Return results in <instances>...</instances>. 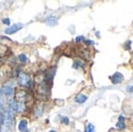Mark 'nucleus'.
I'll list each match as a JSON object with an SVG mask.
<instances>
[{"label": "nucleus", "mask_w": 133, "mask_h": 132, "mask_svg": "<svg viewBox=\"0 0 133 132\" xmlns=\"http://www.w3.org/2000/svg\"><path fill=\"white\" fill-rule=\"evenodd\" d=\"M17 82H18V84L22 86V87H29V88L33 87L32 80H31L28 75H27V73H24V72H21L20 75H18Z\"/></svg>", "instance_id": "nucleus-1"}, {"label": "nucleus", "mask_w": 133, "mask_h": 132, "mask_svg": "<svg viewBox=\"0 0 133 132\" xmlns=\"http://www.w3.org/2000/svg\"><path fill=\"white\" fill-rule=\"evenodd\" d=\"M18 130H20L21 132H27V121L26 120H21L20 124H18Z\"/></svg>", "instance_id": "nucleus-7"}, {"label": "nucleus", "mask_w": 133, "mask_h": 132, "mask_svg": "<svg viewBox=\"0 0 133 132\" xmlns=\"http://www.w3.org/2000/svg\"><path fill=\"white\" fill-rule=\"evenodd\" d=\"M15 97H16V100L18 102V103H23V104H24V102L28 99V94H27V92L23 91V89H18V91H16Z\"/></svg>", "instance_id": "nucleus-2"}, {"label": "nucleus", "mask_w": 133, "mask_h": 132, "mask_svg": "<svg viewBox=\"0 0 133 132\" xmlns=\"http://www.w3.org/2000/svg\"><path fill=\"white\" fill-rule=\"evenodd\" d=\"M83 66H84V64H82L81 61H78V60H77L76 62L73 64V67H75V68H78V67H83Z\"/></svg>", "instance_id": "nucleus-11"}, {"label": "nucleus", "mask_w": 133, "mask_h": 132, "mask_svg": "<svg viewBox=\"0 0 133 132\" xmlns=\"http://www.w3.org/2000/svg\"><path fill=\"white\" fill-rule=\"evenodd\" d=\"M127 92L133 93V86H128V87H127Z\"/></svg>", "instance_id": "nucleus-16"}, {"label": "nucleus", "mask_w": 133, "mask_h": 132, "mask_svg": "<svg viewBox=\"0 0 133 132\" xmlns=\"http://www.w3.org/2000/svg\"><path fill=\"white\" fill-rule=\"evenodd\" d=\"M110 80H111V82H112L114 84H117L123 81V75L120 73V72H116V73H114L112 76L110 77Z\"/></svg>", "instance_id": "nucleus-5"}, {"label": "nucleus", "mask_w": 133, "mask_h": 132, "mask_svg": "<svg viewBox=\"0 0 133 132\" xmlns=\"http://www.w3.org/2000/svg\"><path fill=\"white\" fill-rule=\"evenodd\" d=\"M1 110H3V103H1V100H0V112H1Z\"/></svg>", "instance_id": "nucleus-19"}, {"label": "nucleus", "mask_w": 133, "mask_h": 132, "mask_svg": "<svg viewBox=\"0 0 133 132\" xmlns=\"http://www.w3.org/2000/svg\"><path fill=\"white\" fill-rule=\"evenodd\" d=\"M27 132H28V131H27Z\"/></svg>", "instance_id": "nucleus-22"}, {"label": "nucleus", "mask_w": 133, "mask_h": 132, "mask_svg": "<svg viewBox=\"0 0 133 132\" xmlns=\"http://www.w3.org/2000/svg\"><path fill=\"white\" fill-rule=\"evenodd\" d=\"M85 132H95V127L93 124H88L85 127Z\"/></svg>", "instance_id": "nucleus-9"}, {"label": "nucleus", "mask_w": 133, "mask_h": 132, "mask_svg": "<svg viewBox=\"0 0 133 132\" xmlns=\"http://www.w3.org/2000/svg\"><path fill=\"white\" fill-rule=\"evenodd\" d=\"M0 60H1V56H0Z\"/></svg>", "instance_id": "nucleus-21"}, {"label": "nucleus", "mask_w": 133, "mask_h": 132, "mask_svg": "<svg viewBox=\"0 0 133 132\" xmlns=\"http://www.w3.org/2000/svg\"><path fill=\"white\" fill-rule=\"evenodd\" d=\"M0 94L10 98V97L14 94V88H12V86H4V87L1 88V91H0Z\"/></svg>", "instance_id": "nucleus-4"}, {"label": "nucleus", "mask_w": 133, "mask_h": 132, "mask_svg": "<svg viewBox=\"0 0 133 132\" xmlns=\"http://www.w3.org/2000/svg\"><path fill=\"white\" fill-rule=\"evenodd\" d=\"M18 60H20V62H26V61H27V56L24 55V54H21V55L18 56Z\"/></svg>", "instance_id": "nucleus-12"}, {"label": "nucleus", "mask_w": 133, "mask_h": 132, "mask_svg": "<svg viewBox=\"0 0 133 132\" xmlns=\"http://www.w3.org/2000/svg\"><path fill=\"white\" fill-rule=\"evenodd\" d=\"M50 132H56V131H50Z\"/></svg>", "instance_id": "nucleus-20"}, {"label": "nucleus", "mask_w": 133, "mask_h": 132, "mask_svg": "<svg viewBox=\"0 0 133 132\" xmlns=\"http://www.w3.org/2000/svg\"><path fill=\"white\" fill-rule=\"evenodd\" d=\"M123 120H125V116H120V117H118V121H123Z\"/></svg>", "instance_id": "nucleus-18"}, {"label": "nucleus", "mask_w": 133, "mask_h": 132, "mask_svg": "<svg viewBox=\"0 0 133 132\" xmlns=\"http://www.w3.org/2000/svg\"><path fill=\"white\" fill-rule=\"evenodd\" d=\"M22 27H23L22 23H15V24H12V26H10L9 28H6V29H5V33H6V34H14V33H16L17 31H20Z\"/></svg>", "instance_id": "nucleus-3"}, {"label": "nucleus", "mask_w": 133, "mask_h": 132, "mask_svg": "<svg viewBox=\"0 0 133 132\" xmlns=\"http://www.w3.org/2000/svg\"><path fill=\"white\" fill-rule=\"evenodd\" d=\"M3 23L4 24H10V18H4V20H3Z\"/></svg>", "instance_id": "nucleus-15"}, {"label": "nucleus", "mask_w": 133, "mask_h": 132, "mask_svg": "<svg viewBox=\"0 0 133 132\" xmlns=\"http://www.w3.org/2000/svg\"><path fill=\"white\" fill-rule=\"evenodd\" d=\"M116 128H117V130H123V128H126L125 122H123V121H118V122H117V125H116Z\"/></svg>", "instance_id": "nucleus-10"}, {"label": "nucleus", "mask_w": 133, "mask_h": 132, "mask_svg": "<svg viewBox=\"0 0 133 132\" xmlns=\"http://www.w3.org/2000/svg\"><path fill=\"white\" fill-rule=\"evenodd\" d=\"M61 121H62V122H64L65 125H69V124H70L69 117H66V116H65V117H62V119H61Z\"/></svg>", "instance_id": "nucleus-13"}, {"label": "nucleus", "mask_w": 133, "mask_h": 132, "mask_svg": "<svg viewBox=\"0 0 133 132\" xmlns=\"http://www.w3.org/2000/svg\"><path fill=\"white\" fill-rule=\"evenodd\" d=\"M45 23L49 24V26H55V24H57V18L55 16H49V17H46Z\"/></svg>", "instance_id": "nucleus-6"}, {"label": "nucleus", "mask_w": 133, "mask_h": 132, "mask_svg": "<svg viewBox=\"0 0 133 132\" xmlns=\"http://www.w3.org/2000/svg\"><path fill=\"white\" fill-rule=\"evenodd\" d=\"M83 40H84V37H83V36H78L76 38V42H77V43H81V42H83Z\"/></svg>", "instance_id": "nucleus-14"}, {"label": "nucleus", "mask_w": 133, "mask_h": 132, "mask_svg": "<svg viewBox=\"0 0 133 132\" xmlns=\"http://www.w3.org/2000/svg\"><path fill=\"white\" fill-rule=\"evenodd\" d=\"M85 44H88V45H90V44H93V40L87 39V40H85Z\"/></svg>", "instance_id": "nucleus-17"}, {"label": "nucleus", "mask_w": 133, "mask_h": 132, "mask_svg": "<svg viewBox=\"0 0 133 132\" xmlns=\"http://www.w3.org/2000/svg\"><path fill=\"white\" fill-rule=\"evenodd\" d=\"M85 102H87V96H84V94H78L76 97V103H78V104H82Z\"/></svg>", "instance_id": "nucleus-8"}]
</instances>
